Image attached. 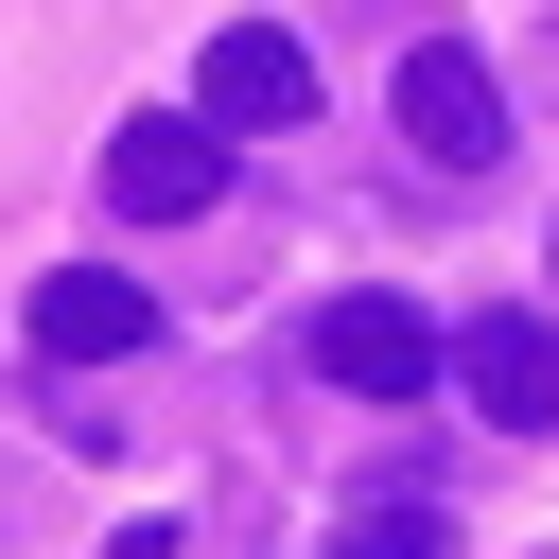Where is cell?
Segmentation results:
<instances>
[{
    "mask_svg": "<svg viewBox=\"0 0 559 559\" xmlns=\"http://www.w3.org/2000/svg\"><path fill=\"white\" fill-rule=\"evenodd\" d=\"M297 349H314V384H332V402H419V384H437V314H419V297H384V280H349Z\"/></svg>",
    "mask_w": 559,
    "mask_h": 559,
    "instance_id": "1",
    "label": "cell"
},
{
    "mask_svg": "<svg viewBox=\"0 0 559 559\" xmlns=\"http://www.w3.org/2000/svg\"><path fill=\"white\" fill-rule=\"evenodd\" d=\"M437 384H454L489 437H559V314H472V332H437Z\"/></svg>",
    "mask_w": 559,
    "mask_h": 559,
    "instance_id": "2",
    "label": "cell"
},
{
    "mask_svg": "<svg viewBox=\"0 0 559 559\" xmlns=\"http://www.w3.org/2000/svg\"><path fill=\"white\" fill-rule=\"evenodd\" d=\"M402 140H419L437 175H489V157H507V70H489L472 35H419V52H402Z\"/></svg>",
    "mask_w": 559,
    "mask_h": 559,
    "instance_id": "3",
    "label": "cell"
},
{
    "mask_svg": "<svg viewBox=\"0 0 559 559\" xmlns=\"http://www.w3.org/2000/svg\"><path fill=\"white\" fill-rule=\"evenodd\" d=\"M192 122H210V140H280V122H314V52H297L280 17H227L210 70H192Z\"/></svg>",
    "mask_w": 559,
    "mask_h": 559,
    "instance_id": "4",
    "label": "cell"
},
{
    "mask_svg": "<svg viewBox=\"0 0 559 559\" xmlns=\"http://www.w3.org/2000/svg\"><path fill=\"white\" fill-rule=\"evenodd\" d=\"M210 192H227V140H210L192 105H140V122L105 140V210H122V227H192Z\"/></svg>",
    "mask_w": 559,
    "mask_h": 559,
    "instance_id": "5",
    "label": "cell"
},
{
    "mask_svg": "<svg viewBox=\"0 0 559 559\" xmlns=\"http://www.w3.org/2000/svg\"><path fill=\"white\" fill-rule=\"evenodd\" d=\"M17 332H35V367H122V349H157V297H140L122 262H52Z\"/></svg>",
    "mask_w": 559,
    "mask_h": 559,
    "instance_id": "6",
    "label": "cell"
},
{
    "mask_svg": "<svg viewBox=\"0 0 559 559\" xmlns=\"http://www.w3.org/2000/svg\"><path fill=\"white\" fill-rule=\"evenodd\" d=\"M314 559H454V507H419V489H384V507H349Z\"/></svg>",
    "mask_w": 559,
    "mask_h": 559,
    "instance_id": "7",
    "label": "cell"
},
{
    "mask_svg": "<svg viewBox=\"0 0 559 559\" xmlns=\"http://www.w3.org/2000/svg\"><path fill=\"white\" fill-rule=\"evenodd\" d=\"M105 559H192V542H175V524H122V542H105Z\"/></svg>",
    "mask_w": 559,
    "mask_h": 559,
    "instance_id": "8",
    "label": "cell"
},
{
    "mask_svg": "<svg viewBox=\"0 0 559 559\" xmlns=\"http://www.w3.org/2000/svg\"><path fill=\"white\" fill-rule=\"evenodd\" d=\"M542 105H559V17H542Z\"/></svg>",
    "mask_w": 559,
    "mask_h": 559,
    "instance_id": "9",
    "label": "cell"
}]
</instances>
